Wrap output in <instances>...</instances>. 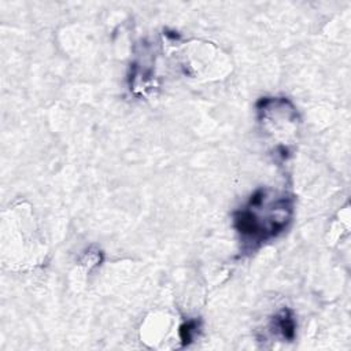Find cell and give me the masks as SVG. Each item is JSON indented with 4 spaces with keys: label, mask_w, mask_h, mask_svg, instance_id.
<instances>
[{
    "label": "cell",
    "mask_w": 351,
    "mask_h": 351,
    "mask_svg": "<svg viewBox=\"0 0 351 351\" xmlns=\"http://www.w3.org/2000/svg\"><path fill=\"white\" fill-rule=\"evenodd\" d=\"M292 214V200L285 195H274L270 189H258L234 217L236 229L252 243L277 236L285 228Z\"/></svg>",
    "instance_id": "6da1fadb"
}]
</instances>
